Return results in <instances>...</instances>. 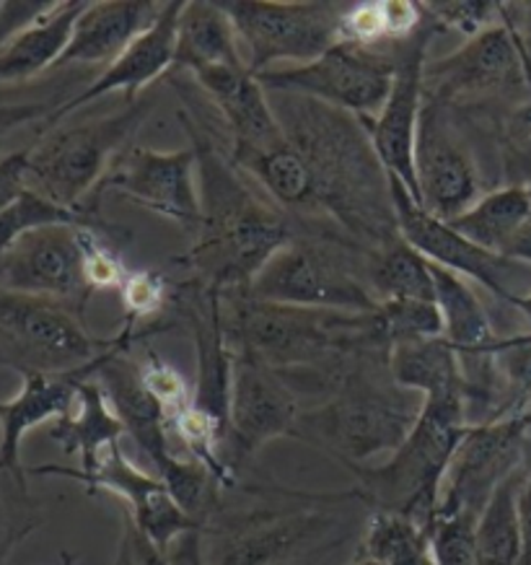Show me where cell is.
Listing matches in <instances>:
<instances>
[{"label": "cell", "instance_id": "obj_44", "mask_svg": "<svg viewBox=\"0 0 531 565\" xmlns=\"http://www.w3.org/2000/svg\"><path fill=\"white\" fill-rule=\"evenodd\" d=\"M519 519H521L519 565H531V475L523 480L521 493H519Z\"/></svg>", "mask_w": 531, "mask_h": 565}, {"label": "cell", "instance_id": "obj_32", "mask_svg": "<svg viewBox=\"0 0 531 565\" xmlns=\"http://www.w3.org/2000/svg\"><path fill=\"white\" fill-rule=\"evenodd\" d=\"M521 470L500 482L490 501L485 503L475 524L477 565H519L521 519L519 493L523 486Z\"/></svg>", "mask_w": 531, "mask_h": 565}, {"label": "cell", "instance_id": "obj_35", "mask_svg": "<svg viewBox=\"0 0 531 565\" xmlns=\"http://www.w3.org/2000/svg\"><path fill=\"white\" fill-rule=\"evenodd\" d=\"M503 188H527L531 182V99L516 104L498 128Z\"/></svg>", "mask_w": 531, "mask_h": 565}, {"label": "cell", "instance_id": "obj_28", "mask_svg": "<svg viewBox=\"0 0 531 565\" xmlns=\"http://www.w3.org/2000/svg\"><path fill=\"white\" fill-rule=\"evenodd\" d=\"M84 9L86 3H78V0L57 3V9L47 19L3 44L0 47V84H21V81H32L40 73L55 68Z\"/></svg>", "mask_w": 531, "mask_h": 565}, {"label": "cell", "instance_id": "obj_41", "mask_svg": "<svg viewBox=\"0 0 531 565\" xmlns=\"http://www.w3.org/2000/svg\"><path fill=\"white\" fill-rule=\"evenodd\" d=\"M63 96H44V99H0V159L6 153L9 140L17 136L19 130L40 125V136L55 109L63 104Z\"/></svg>", "mask_w": 531, "mask_h": 565}, {"label": "cell", "instance_id": "obj_30", "mask_svg": "<svg viewBox=\"0 0 531 565\" xmlns=\"http://www.w3.org/2000/svg\"><path fill=\"white\" fill-rule=\"evenodd\" d=\"M365 280L379 303L384 301H436L431 263L410 244L394 239L386 247L369 252Z\"/></svg>", "mask_w": 531, "mask_h": 565}, {"label": "cell", "instance_id": "obj_4", "mask_svg": "<svg viewBox=\"0 0 531 565\" xmlns=\"http://www.w3.org/2000/svg\"><path fill=\"white\" fill-rule=\"evenodd\" d=\"M469 426L467 399H423L405 444L384 465L348 467L358 480L350 495L373 505V511L407 516L428 530L438 511L448 465Z\"/></svg>", "mask_w": 531, "mask_h": 565}, {"label": "cell", "instance_id": "obj_37", "mask_svg": "<svg viewBox=\"0 0 531 565\" xmlns=\"http://www.w3.org/2000/svg\"><path fill=\"white\" fill-rule=\"evenodd\" d=\"M423 11L438 32H456L467 40L503 21V3L492 0H433L423 3Z\"/></svg>", "mask_w": 531, "mask_h": 565}, {"label": "cell", "instance_id": "obj_29", "mask_svg": "<svg viewBox=\"0 0 531 565\" xmlns=\"http://www.w3.org/2000/svg\"><path fill=\"white\" fill-rule=\"evenodd\" d=\"M529 221L531 203L527 188H498L448 223L469 242H475L477 247L503 255L513 236Z\"/></svg>", "mask_w": 531, "mask_h": 565}, {"label": "cell", "instance_id": "obj_46", "mask_svg": "<svg viewBox=\"0 0 531 565\" xmlns=\"http://www.w3.org/2000/svg\"><path fill=\"white\" fill-rule=\"evenodd\" d=\"M503 257L513 259V263H519L523 267H531V221L513 236L511 244H508L503 252Z\"/></svg>", "mask_w": 531, "mask_h": 565}, {"label": "cell", "instance_id": "obj_52", "mask_svg": "<svg viewBox=\"0 0 531 565\" xmlns=\"http://www.w3.org/2000/svg\"><path fill=\"white\" fill-rule=\"evenodd\" d=\"M527 195H529V203H531V182L527 184Z\"/></svg>", "mask_w": 531, "mask_h": 565}, {"label": "cell", "instance_id": "obj_24", "mask_svg": "<svg viewBox=\"0 0 531 565\" xmlns=\"http://www.w3.org/2000/svg\"><path fill=\"white\" fill-rule=\"evenodd\" d=\"M163 11L161 0H102L86 3L71 42L65 47L55 68L68 65H109L127 50V44L138 40L146 29L153 26Z\"/></svg>", "mask_w": 531, "mask_h": 565}, {"label": "cell", "instance_id": "obj_13", "mask_svg": "<svg viewBox=\"0 0 531 565\" xmlns=\"http://www.w3.org/2000/svg\"><path fill=\"white\" fill-rule=\"evenodd\" d=\"M104 190L177 223L190 236H194L203 218L194 148L156 151L146 146H130L119 156L117 167L107 174L96 195Z\"/></svg>", "mask_w": 531, "mask_h": 565}, {"label": "cell", "instance_id": "obj_21", "mask_svg": "<svg viewBox=\"0 0 531 565\" xmlns=\"http://www.w3.org/2000/svg\"><path fill=\"white\" fill-rule=\"evenodd\" d=\"M182 0H167L159 19L153 21L151 29H146L138 40L127 44V50L117 57L109 68H104L99 78H94L84 92H78L71 99H65L44 125V130L55 128L60 120L73 115V111L86 107L107 94H125V102H136L138 96L146 94V88L159 81L161 76L174 68L177 55V24L182 13ZM42 130V132H44Z\"/></svg>", "mask_w": 531, "mask_h": 565}, {"label": "cell", "instance_id": "obj_27", "mask_svg": "<svg viewBox=\"0 0 531 565\" xmlns=\"http://www.w3.org/2000/svg\"><path fill=\"white\" fill-rule=\"evenodd\" d=\"M125 436L123 420L117 418L115 407L109 405L107 394L96 379L81 384L76 403L71 413L50 426V438L63 446L65 455L81 457V472H92L104 451L119 444Z\"/></svg>", "mask_w": 531, "mask_h": 565}, {"label": "cell", "instance_id": "obj_12", "mask_svg": "<svg viewBox=\"0 0 531 565\" xmlns=\"http://www.w3.org/2000/svg\"><path fill=\"white\" fill-rule=\"evenodd\" d=\"M531 415H506L469 426L448 465L436 514L480 516L500 482L519 472Z\"/></svg>", "mask_w": 531, "mask_h": 565}, {"label": "cell", "instance_id": "obj_11", "mask_svg": "<svg viewBox=\"0 0 531 565\" xmlns=\"http://www.w3.org/2000/svg\"><path fill=\"white\" fill-rule=\"evenodd\" d=\"M32 475H60V478H71L84 486L88 493H115L123 498L130 509V522L136 530L144 534L148 542H153L161 553H169L179 537H194L203 534L198 522L187 516V511L174 501L169 488L163 486L159 475L138 470L130 459L125 457L123 444L111 446L104 451L99 462L92 472H81L76 467H60V465H42L26 470Z\"/></svg>", "mask_w": 531, "mask_h": 565}, {"label": "cell", "instance_id": "obj_42", "mask_svg": "<svg viewBox=\"0 0 531 565\" xmlns=\"http://www.w3.org/2000/svg\"><path fill=\"white\" fill-rule=\"evenodd\" d=\"M57 9V3L50 0H26V3H0V47L17 40L19 34H24L26 29L40 24L42 19H47L52 11Z\"/></svg>", "mask_w": 531, "mask_h": 565}, {"label": "cell", "instance_id": "obj_5", "mask_svg": "<svg viewBox=\"0 0 531 565\" xmlns=\"http://www.w3.org/2000/svg\"><path fill=\"white\" fill-rule=\"evenodd\" d=\"M153 104V96L144 94L111 115L44 130L29 146V190L71 211H84L111 172V161L144 128Z\"/></svg>", "mask_w": 531, "mask_h": 565}, {"label": "cell", "instance_id": "obj_34", "mask_svg": "<svg viewBox=\"0 0 531 565\" xmlns=\"http://www.w3.org/2000/svg\"><path fill=\"white\" fill-rule=\"evenodd\" d=\"M171 296H174V282L159 270H127L123 286H119V299H123L125 322L119 330L130 332L138 338V327L148 319L161 315L167 309Z\"/></svg>", "mask_w": 531, "mask_h": 565}, {"label": "cell", "instance_id": "obj_23", "mask_svg": "<svg viewBox=\"0 0 531 565\" xmlns=\"http://www.w3.org/2000/svg\"><path fill=\"white\" fill-rule=\"evenodd\" d=\"M226 122L231 148H270L283 143L270 94L246 65H219L192 76Z\"/></svg>", "mask_w": 531, "mask_h": 565}, {"label": "cell", "instance_id": "obj_9", "mask_svg": "<svg viewBox=\"0 0 531 565\" xmlns=\"http://www.w3.org/2000/svg\"><path fill=\"white\" fill-rule=\"evenodd\" d=\"M350 3L327 0H234L223 9L234 21L244 61L254 76L275 63H311L338 44Z\"/></svg>", "mask_w": 531, "mask_h": 565}, {"label": "cell", "instance_id": "obj_45", "mask_svg": "<svg viewBox=\"0 0 531 565\" xmlns=\"http://www.w3.org/2000/svg\"><path fill=\"white\" fill-rule=\"evenodd\" d=\"M127 530H130V540H132V553H136V565H171L169 555L161 553L153 542H148L144 534H140L136 526H132L130 519H125Z\"/></svg>", "mask_w": 531, "mask_h": 565}, {"label": "cell", "instance_id": "obj_25", "mask_svg": "<svg viewBox=\"0 0 531 565\" xmlns=\"http://www.w3.org/2000/svg\"><path fill=\"white\" fill-rule=\"evenodd\" d=\"M389 376L400 390L413 392L421 399H469L461 361L444 334L394 343L389 348Z\"/></svg>", "mask_w": 531, "mask_h": 565}, {"label": "cell", "instance_id": "obj_8", "mask_svg": "<svg viewBox=\"0 0 531 565\" xmlns=\"http://www.w3.org/2000/svg\"><path fill=\"white\" fill-rule=\"evenodd\" d=\"M111 345L115 338L96 340L88 334L84 317L0 286V369L65 374L92 366Z\"/></svg>", "mask_w": 531, "mask_h": 565}, {"label": "cell", "instance_id": "obj_26", "mask_svg": "<svg viewBox=\"0 0 531 565\" xmlns=\"http://www.w3.org/2000/svg\"><path fill=\"white\" fill-rule=\"evenodd\" d=\"M219 65H246L234 21L223 3H184L177 24V55L171 71H187L194 76Z\"/></svg>", "mask_w": 531, "mask_h": 565}, {"label": "cell", "instance_id": "obj_40", "mask_svg": "<svg viewBox=\"0 0 531 565\" xmlns=\"http://www.w3.org/2000/svg\"><path fill=\"white\" fill-rule=\"evenodd\" d=\"M140 376H144L148 394L167 415V423L192 405V390L187 379L156 353H148L146 363H140Z\"/></svg>", "mask_w": 531, "mask_h": 565}, {"label": "cell", "instance_id": "obj_51", "mask_svg": "<svg viewBox=\"0 0 531 565\" xmlns=\"http://www.w3.org/2000/svg\"><path fill=\"white\" fill-rule=\"evenodd\" d=\"M60 561H63V565H76V557H73L68 550H63V553H60Z\"/></svg>", "mask_w": 531, "mask_h": 565}, {"label": "cell", "instance_id": "obj_33", "mask_svg": "<svg viewBox=\"0 0 531 565\" xmlns=\"http://www.w3.org/2000/svg\"><path fill=\"white\" fill-rule=\"evenodd\" d=\"M358 555L386 565H436L431 553V534L413 519L373 511L365 526Z\"/></svg>", "mask_w": 531, "mask_h": 565}, {"label": "cell", "instance_id": "obj_3", "mask_svg": "<svg viewBox=\"0 0 531 565\" xmlns=\"http://www.w3.org/2000/svg\"><path fill=\"white\" fill-rule=\"evenodd\" d=\"M410 394L389 376V355H373L350 371L327 403L298 415L290 436L319 446L346 467L365 465L405 444L423 407Z\"/></svg>", "mask_w": 531, "mask_h": 565}, {"label": "cell", "instance_id": "obj_14", "mask_svg": "<svg viewBox=\"0 0 531 565\" xmlns=\"http://www.w3.org/2000/svg\"><path fill=\"white\" fill-rule=\"evenodd\" d=\"M415 180L421 205L440 221H454L482 198L477 163L459 138L454 111L423 102L415 138Z\"/></svg>", "mask_w": 531, "mask_h": 565}, {"label": "cell", "instance_id": "obj_36", "mask_svg": "<svg viewBox=\"0 0 531 565\" xmlns=\"http://www.w3.org/2000/svg\"><path fill=\"white\" fill-rule=\"evenodd\" d=\"M379 330L392 348L402 340L440 338L444 322L436 301H384L376 309Z\"/></svg>", "mask_w": 531, "mask_h": 565}, {"label": "cell", "instance_id": "obj_47", "mask_svg": "<svg viewBox=\"0 0 531 565\" xmlns=\"http://www.w3.org/2000/svg\"><path fill=\"white\" fill-rule=\"evenodd\" d=\"M111 565H136V553H132V540H130V530H127V524H123V532H119L117 553Z\"/></svg>", "mask_w": 531, "mask_h": 565}, {"label": "cell", "instance_id": "obj_2", "mask_svg": "<svg viewBox=\"0 0 531 565\" xmlns=\"http://www.w3.org/2000/svg\"><path fill=\"white\" fill-rule=\"evenodd\" d=\"M179 120L198 153L203 218L190 249L177 263L190 267L194 282L208 291H246L265 265L294 242L296 228L280 207L262 203L246 188L238 169L221 153L203 125L184 111H179Z\"/></svg>", "mask_w": 531, "mask_h": 565}, {"label": "cell", "instance_id": "obj_19", "mask_svg": "<svg viewBox=\"0 0 531 565\" xmlns=\"http://www.w3.org/2000/svg\"><path fill=\"white\" fill-rule=\"evenodd\" d=\"M107 353L99 361H94L92 366L65 371V374H44V371L21 374V390L17 397L0 399V475L26 488L29 472L21 467V441H24L29 430L44 426V423L52 426L65 413H71L81 384L96 376Z\"/></svg>", "mask_w": 531, "mask_h": 565}, {"label": "cell", "instance_id": "obj_22", "mask_svg": "<svg viewBox=\"0 0 531 565\" xmlns=\"http://www.w3.org/2000/svg\"><path fill=\"white\" fill-rule=\"evenodd\" d=\"M115 340V348L102 361L94 379L99 382L104 394H107L117 418L123 420L125 436H130L138 444V449L151 459L153 470L159 475L179 451L171 449L167 415L148 394L144 376H140V363L127 355L136 338L119 330Z\"/></svg>", "mask_w": 531, "mask_h": 565}, {"label": "cell", "instance_id": "obj_20", "mask_svg": "<svg viewBox=\"0 0 531 565\" xmlns=\"http://www.w3.org/2000/svg\"><path fill=\"white\" fill-rule=\"evenodd\" d=\"M332 519L319 511H267L215 530L203 565H286L304 547L325 540Z\"/></svg>", "mask_w": 531, "mask_h": 565}, {"label": "cell", "instance_id": "obj_49", "mask_svg": "<svg viewBox=\"0 0 531 565\" xmlns=\"http://www.w3.org/2000/svg\"><path fill=\"white\" fill-rule=\"evenodd\" d=\"M519 9L523 11V24H527V34L531 40V3H519Z\"/></svg>", "mask_w": 531, "mask_h": 565}, {"label": "cell", "instance_id": "obj_31", "mask_svg": "<svg viewBox=\"0 0 531 565\" xmlns=\"http://www.w3.org/2000/svg\"><path fill=\"white\" fill-rule=\"evenodd\" d=\"M425 11L410 0H369L350 3L340 21L338 42L361 44V47H394L421 32Z\"/></svg>", "mask_w": 531, "mask_h": 565}, {"label": "cell", "instance_id": "obj_43", "mask_svg": "<svg viewBox=\"0 0 531 565\" xmlns=\"http://www.w3.org/2000/svg\"><path fill=\"white\" fill-rule=\"evenodd\" d=\"M26 174H29V146L19 148V151H11L9 156L0 159V211L9 207L11 203H17V200L29 190Z\"/></svg>", "mask_w": 531, "mask_h": 565}, {"label": "cell", "instance_id": "obj_48", "mask_svg": "<svg viewBox=\"0 0 531 565\" xmlns=\"http://www.w3.org/2000/svg\"><path fill=\"white\" fill-rule=\"evenodd\" d=\"M511 307H513L516 311H521L523 319H527L529 327H531V291H529V294H519V296H513V299H511Z\"/></svg>", "mask_w": 531, "mask_h": 565}, {"label": "cell", "instance_id": "obj_50", "mask_svg": "<svg viewBox=\"0 0 531 565\" xmlns=\"http://www.w3.org/2000/svg\"><path fill=\"white\" fill-rule=\"evenodd\" d=\"M348 565H386V563L373 561V557H365V555H355V561L348 563Z\"/></svg>", "mask_w": 531, "mask_h": 565}, {"label": "cell", "instance_id": "obj_18", "mask_svg": "<svg viewBox=\"0 0 531 565\" xmlns=\"http://www.w3.org/2000/svg\"><path fill=\"white\" fill-rule=\"evenodd\" d=\"M296 390L280 371L265 363L234 355L229 407L231 465L257 455L265 444L290 436L298 420Z\"/></svg>", "mask_w": 531, "mask_h": 565}, {"label": "cell", "instance_id": "obj_38", "mask_svg": "<svg viewBox=\"0 0 531 565\" xmlns=\"http://www.w3.org/2000/svg\"><path fill=\"white\" fill-rule=\"evenodd\" d=\"M81 263H84V278L94 291H109L123 286L127 267L119 257V242L111 236L96 232V228L81 226Z\"/></svg>", "mask_w": 531, "mask_h": 565}, {"label": "cell", "instance_id": "obj_1", "mask_svg": "<svg viewBox=\"0 0 531 565\" xmlns=\"http://www.w3.org/2000/svg\"><path fill=\"white\" fill-rule=\"evenodd\" d=\"M267 94L283 138L309 172L311 226L346 236L365 252L400 239L389 172L361 117L301 94Z\"/></svg>", "mask_w": 531, "mask_h": 565}, {"label": "cell", "instance_id": "obj_15", "mask_svg": "<svg viewBox=\"0 0 531 565\" xmlns=\"http://www.w3.org/2000/svg\"><path fill=\"white\" fill-rule=\"evenodd\" d=\"M81 226H44L0 255V286L36 296L84 317L92 288L81 263Z\"/></svg>", "mask_w": 531, "mask_h": 565}, {"label": "cell", "instance_id": "obj_39", "mask_svg": "<svg viewBox=\"0 0 531 565\" xmlns=\"http://www.w3.org/2000/svg\"><path fill=\"white\" fill-rule=\"evenodd\" d=\"M475 524L469 514H436L428 526L436 565H477Z\"/></svg>", "mask_w": 531, "mask_h": 565}, {"label": "cell", "instance_id": "obj_16", "mask_svg": "<svg viewBox=\"0 0 531 565\" xmlns=\"http://www.w3.org/2000/svg\"><path fill=\"white\" fill-rule=\"evenodd\" d=\"M433 34H438V29L425 17L421 32H415L410 40L400 44L392 92H389L379 115L371 117V120H363L384 169L405 184L417 203H421V195H417L415 180V138L425 102L423 78Z\"/></svg>", "mask_w": 531, "mask_h": 565}, {"label": "cell", "instance_id": "obj_6", "mask_svg": "<svg viewBox=\"0 0 531 565\" xmlns=\"http://www.w3.org/2000/svg\"><path fill=\"white\" fill-rule=\"evenodd\" d=\"M365 257L369 252L340 234L296 232L244 294L283 307L371 315L379 299L365 280Z\"/></svg>", "mask_w": 531, "mask_h": 565}, {"label": "cell", "instance_id": "obj_17", "mask_svg": "<svg viewBox=\"0 0 531 565\" xmlns=\"http://www.w3.org/2000/svg\"><path fill=\"white\" fill-rule=\"evenodd\" d=\"M389 190H392V205L396 215V232L410 247L428 259V263L444 267L461 275L464 280L480 282L500 301L511 303L513 296V267H521L513 259L496 252H488L469 242L467 236L456 232L448 221H440L431 215L417 200L410 195V190L396 177L389 174Z\"/></svg>", "mask_w": 531, "mask_h": 565}, {"label": "cell", "instance_id": "obj_10", "mask_svg": "<svg viewBox=\"0 0 531 565\" xmlns=\"http://www.w3.org/2000/svg\"><path fill=\"white\" fill-rule=\"evenodd\" d=\"M394 47H361L338 42L317 61L259 73L265 92L301 94L329 107L371 120L384 107L396 71Z\"/></svg>", "mask_w": 531, "mask_h": 565}, {"label": "cell", "instance_id": "obj_7", "mask_svg": "<svg viewBox=\"0 0 531 565\" xmlns=\"http://www.w3.org/2000/svg\"><path fill=\"white\" fill-rule=\"evenodd\" d=\"M425 99L448 109L469 107L496 99H521L531 94V52L529 44L508 17L503 21L464 40L452 55L436 57L425 65Z\"/></svg>", "mask_w": 531, "mask_h": 565}]
</instances>
